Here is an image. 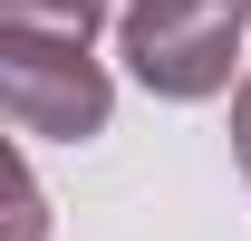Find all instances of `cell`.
I'll use <instances>...</instances> for the list:
<instances>
[{"instance_id": "obj_1", "label": "cell", "mask_w": 251, "mask_h": 241, "mask_svg": "<svg viewBox=\"0 0 251 241\" xmlns=\"http://www.w3.org/2000/svg\"><path fill=\"white\" fill-rule=\"evenodd\" d=\"M242 0H126V68L155 96H222L232 58H242Z\"/></svg>"}, {"instance_id": "obj_2", "label": "cell", "mask_w": 251, "mask_h": 241, "mask_svg": "<svg viewBox=\"0 0 251 241\" xmlns=\"http://www.w3.org/2000/svg\"><path fill=\"white\" fill-rule=\"evenodd\" d=\"M0 106H10V125L20 135H39V145H77V135H97L106 125V68L87 58V48H49V39H0Z\"/></svg>"}, {"instance_id": "obj_3", "label": "cell", "mask_w": 251, "mask_h": 241, "mask_svg": "<svg viewBox=\"0 0 251 241\" xmlns=\"http://www.w3.org/2000/svg\"><path fill=\"white\" fill-rule=\"evenodd\" d=\"M106 0H0V39H49V48H87Z\"/></svg>"}, {"instance_id": "obj_4", "label": "cell", "mask_w": 251, "mask_h": 241, "mask_svg": "<svg viewBox=\"0 0 251 241\" xmlns=\"http://www.w3.org/2000/svg\"><path fill=\"white\" fill-rule=\"evenodd\" d=\"M10 241H39V183L10 174Z\"/></svg>"}, {"instance_id": "obj_5", "label": "cell", "mask_w": 251, "mask_h": 241, "mask_svg": "<svg viewBox=\"0 0 251 241\" xmlns=\"http://www.w3.org/2000/svg\"><path fill=\"white\" fill-rule=\"evenodd\" d=\"M232 154H242V174H251V77H242V96H232Z\"/></svg>"}, {"instance_id": "obj_6", "label": "cell", "mask_w": 251, "mask_h": 241, "mask_svg": "<svg viewBox=\"0 0 251 241\" xmlns=\"http://www.w3.org/2000/svg\"><path fill=\"white\" fill-rule=\"evenodd\" d=\"M242 20H251V0H242Z\"/></svg>"}]
</instances>
